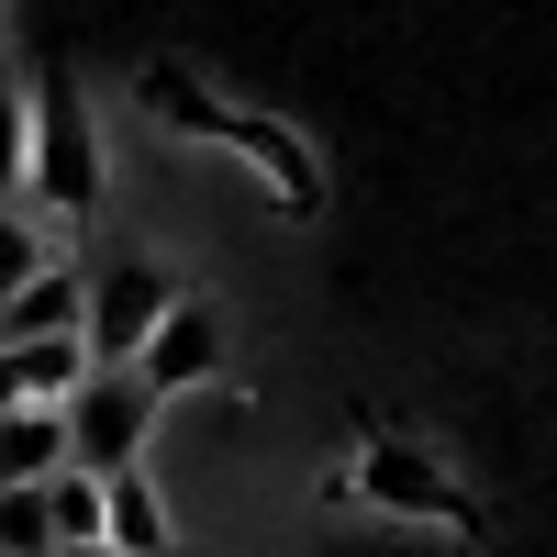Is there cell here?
<instances>
[{
  "label": "cell",
  "instance_id": "4",
  "mask_svg": "<svg viewBox=\"0 0 557 557\" xmlns=\"http://www.w3.org/2000/svg\"><path fill=\"white\" fill-rule=\"evenodd\" d=\"M223 335H235V323H223V301L168 290V312L146 323V346H134L123 368H134L157 401H190V391H212V380H223Z\"/></svg>",
  "mask_w": 557,
  "mask_h": 557
},
{
  "label": "cell",
  "instance_id": "13",
  "mask_svg": "<svg viewBox=\"0 0 557 557\" xmlns=\"http://www.w3.org/2000/svg\"><path fill=\"white\" fill-rule=\"evenodd\" d=\"M0 557H57V524H45V480L0 491Z\"/></svg>",
  "mask_w": 557,
  "mask_h": 557
},
{
  "label": "cell",
  "instance_id": "2",
  "mask_svg": "<svg viewBox=\"0 0 557 557\" xmlns=\"http://www.w3.org/2000/svg\"><path fill=\"white\" fill-rule=\"evenodd\" d=\"M157 412H168V401L134 380V368H89V380L57 401V424H67V469H78V480H123V469H146Z\"/></svg>",
  "mask_w": 557,
  "mask_h": 557
},
{
  "label": "cell",
  "instance_id": "8",
  "mask_svg": "<svg viewBox=\"0 0 557 557\" xmlns=\"http://www.w3.org/2000/svg\"><path fill=\"white\" fill-rule=\"evenodd\" d=\"M67 469V424L45 401H0V491H34Z\"/></svg>",
  "mask_w": 557,
  "mask_h": 557
},
{
  "label": "cell",
  "instance_id": "12",
  "mask_svg": "<svg viewBox=\"0 0 557 557\" xmlns=\"http://www.w3.org/2000/svg\"><path fill=\"white\" fill-rule=\"evenodd\" d=\"M45 524H57V546H101V480L57 469L45 480Z\"/></svg>",
  "mask_w": 557,
  "mask_h": 557
},
{
  "label": "cell",
  "instance_id": "5",
  "mask_svg": "<svg viewBox=\"0 0 557 557\" xmlns=\"http://www.w3.org/2000/svg\"><path fill=\"white\" fill-rule=\"evenodd\" d=\"M357 502L412 513V524H469V491H457L412 435H368V457H357Z\"/></svg>",
  "mask_w": 557,
  "mask_h": 557
},
{
  "label": "cell",
  "instance_id": "9",
  "mask_svg": "<svg viewBox=\"0 0 557 557\" xmlns=\"http://www.w3.org/2000/svg\"><path fill=\"white\" fill-rule=\"evenodd\" d=\"M78 380H89V346H78V335H45V346H0V401H45V412H57Z\"/></svg>",
  "mask_w": 557,
  "mask_h": 557
},
{
  "label": "cell",
  "instance_id": "7",
  "mask_svg": "<svg viewBox=\"0 0 557 557\" xmlns=\"http://www.w3.org/2000/svg\"><path fill=\"white\" fill-rule=\"evenodd\" d=\"M45 335H78V257L34 268L12 301H0V346H45Z\"/></svg>",
  "mask_w": 557,
  "mask_h": 557
},
{
  "label": "cell",
  "instance_id": "6",
  "mask_svg": "<svg viewBox=\"0 0 557 557\" xmlns=\"http://www.w3.org/2000/svg\"><path fill=\"white\" fill-rule=\"evenodd\" d=\"M101 546H112V557H168V546H178V524H168V502H157L146 469L101 480Z\"/></svg>",
  "mask_w": 557,
  "mask_h": 557
},
{
  "label": "cell",
  "instance_id": "1",
  "mask_svg": "<svg viewBox=\"0 0 557 557\" xmlns=\"http://www.w3.org/2000/svg\"><path fill=\"white\" fill-rule=\"evenodd\" d=\"M23 212L45 223V235H78L89 212H101V146H89V112L67 101V89H45L34 101V157H23Z\"/></svg>",
  "mask_w": 557,
  "mask_h": 557
},
{
  "label": "cell",
  "instance_id": "10",
  "mask_svg": "<svg viewBox=\"0 0 557 557\" xmlns=\"http://www.w3.org/2000/svg\"><path fill=\"white\" fill-rule=\"evenodd\" d=\"M23 157H34V89L0 57V201H23Z\"/></svg>",
  "mask_w": 557,
  "mask_h": 557
},
{
  "label": "cell",
  "instance_id": "14",
  "mask_svg": "<svg viewBox=\"0 0 557 557\" xmlns=\"http://www.w3.org/2000/svg\"><path fill=\"white\" fill-rule=\"evenodd\" d=\"M57 557H112V546H57Z\"/></svg>",
  "mask_w": 557,
  "mask_h": 557
},
{
  "label": "cell",
  "instance_id": "11",
  "mask_svg": "<svg viewBox=\"0 0 557 557\" xmlns=\"http://www.w3.org/2000/svg\"><path fill=\"white\" fill-rule=\"evenodd\" d=\"M57 257H67V246L45 235V223H34L23 201H0V301H12L23 278H34V268H57Z\"/></svg>",
  "mask_w": 557,
  "mask_h": 557
},
{
  "label": "cell",
  "instance_id": "3",
  "mask_svg": "<svg viewBox=\"0 0 557 557\" xmlns=\"http://www.w3.org/2000/svg\"><path fill=\"white\" fill-rule=\"evenodd\" d=\"M157 312H168V278H157L146 246H112L101 268H78V346H89V368H123Z\"/></svg>",
  "mask_w": 557,
  "mask_h": 557
}]
</instances>
